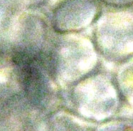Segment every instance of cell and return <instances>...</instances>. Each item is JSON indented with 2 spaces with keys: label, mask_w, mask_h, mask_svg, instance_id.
Instances as JSON below:
<instances>
[{
  "label": "cell",
  "mask_w": 133,
  "mask_h": 131,
  "mask_svg": "<svg viewBox=\"0 0 133 131\" xmlns=\"http://www.w3.org/2000/svg\"><path fill=\"white\" fill-rule=\"evenodd\" d=\"M118 81L122 93L133 104V61L122 68Z\"/></svg>",
  "instance_id": "obj_4"
},
{
  "label": "cell",
  "mask_w": 133,
  "mask_h": 131,
  "mask_svg": "<svg viewBox=\"0 0 133 131\" xmlns=\"http://www.w3.org/2000/svg\"><path fill=\"white\" fill-rule=\"evenodd\" d=\"M65 54L61 55V66L64 68L69 76H77L82 72L84 73L91 66L94 59L90 48L83 44H74L69 48H65Z\"/></svg>",
  "instance_id": "obj_3"
},
{
  "label": "cell",
  "mask_w": 133,
  "mask_h": 131,
  "mask_svg": "<svg viewBox=\"0 0 133 131\" xmlns=\"http://www.w3.org/2000/svg\"><path fill=\"white\" fill-rule=\"evenodd\" d=\"M99 44L106 54L114 57L130 55L133 53V26L101 31Z\"/></svg>",
  "instance_id": "obj_2"
},
{
  "label": "cell",
  "mask_w": 133,
  "mask_h": 131,
  "mask_svg": "<svg viewBox=\"0 0 133 131\" xmlns=\"http://www.w3.org/2000/svg\"><path fill=\"white\" fill-rule=\"evenodd\" d=\"M77 102L83 114L100 120L114 112L117 97L113 88L108 83L93 81L79 89Z\"/></svg>",
  "instance_id": "obj_1"
}]
</instances>
